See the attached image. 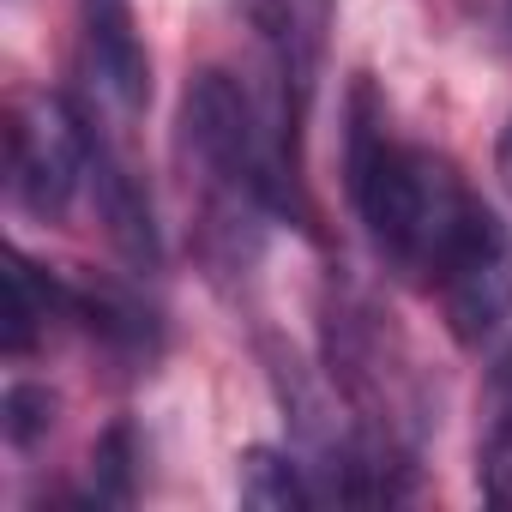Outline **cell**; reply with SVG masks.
I'll return each instance as SVG.
<instances>
[{
  "label": "cell",
  "mask_w": 512,
  "mask_h": 512,
  "mask_svg": "<svg viewBox=\"0 0 512 512\" xmlns=\"http://www.w3.org/2000/svg\"><path fill=\"white\" fill-rule=\"evenodd\" d=\"M241 13H247L253 37L266 43L284 91L296 103H308L326 43H332V0H241Z\"/></svg>",
  "instance_id": "obj_5"
},
{
  "label": "cell",
  "mask_w": 512,
  "mask_h": 512,
  "mask_svg": "<svg viewBox=\"0 0 512 512\" xmlns=\"http://www.w3.org/2000/svg\"><path fill=\"white\" fill-rule=\"evenodd\" d=\"M500 163H506V175H512V127H506V139H500Z\"/></svg>",
  "instance_id": "obj_14"
},
{
  "label": "cell",
  "mask_w": 512,
  "mask_h": 512,
  "mask_svg": "<svg viewBox=\"0 0 512 512\" xmlns=\"http://www.w3.org/2000/svg\"><path fill=\"white\" fill-rule=\"evenodd\" d=\"M97 211L109 223V241L121 247V260L139 272H157V223H151V199L145 187L127 175L121 157H109L97 145Z\"/></svg>",
  "instance_id": "obj_6"
},
{
  "label": "cell",
  "mask_w": 512,
  "mask_h": 512,
  "mask_svg": "<svg viewBox=\"0 0 512 512\" xmlns=\"http://www.w3.org/2000/svg\"><path fill=\"white\" fill-rule=\"evenodd\" d=\"M79 79L103 121H133L151 97V61L133 25V0H85L79 19Z\"/></svg>",
  "instance_id": "obj_4"
},
{
  "label": "cell",
  "mask_w": 512,
  "mask_h": 512,
  "mask_svg": "<svg viewBox=\"0 0 512 512\" xmlns=\"http://www.w3.org/2000/svg\"><path fill=\"white\" fill-rule=\"evenodd\" d=\"M440 308L458 344H482L512 314V229L482 205L440 272Z\"/></svg>",
  "instance_id": "obj_3"
},
{
  "label": "cell",
  "mask_w": 512,
  "mask_h": 512,
  "mask_svg": "<svg viewBox=\"0 0 512 512\" xmlns=\"http://www.w3.org/2000/svg\"><path fill=\"white\" fill-rule=\"evenodd\" d=\"M97 169V133L67 97H25L7 115V175L31 217H67L85 175Z\"/></svg>",
  "instance_id": "obj_2"
},
{
  "label": "cell",
  "mask_w": 512,
  "mask_h": 512,
  "mask_svg": "<svg viewBox=\"0 0 512 512\" xmlns=\"http://www.w3.org/2000/svg\"><path fill=\"white\" fill-rule=\"evenodd\" d=\"M67 290H73V320H85L91 338H103L109 350H127V356H151L157 326L133 296H121L115 284H67Z\"/></svg>",
  "instance_id": "obj_8"
},
{
  "label": "cell",
  "mask_w": 512,
  "mask_h": 512,
  "mask_svg": "<svg viewBox=\"0 0 512 512\" xmlns=\"http://www.w3.org/2000/svg\"><path fill=\"white\" fill-rule=\"evenodd\" d=\"M494 380H500V386H512V350L500 356V374H494Z\"/></svg>",
  "instance_id": "obj_13"
},
{
  "label": "cell",
  "mask_w": 512,
  "mask_h": 512,
  "mask_svg": "<svg viewBox=\"0 0 512 512\" xmlns=\"http://www.w3.org/2000/svg\"><path fill=\"white\" fill-rule=\"evenodd\" d=\"M133 464H139V440L127 422H115L97 446H91V500L97 506H121L133 494Z\"/></svg>",
  "instance_id": "obj_10"
},
{
  "label": "cell",
  "mask_w": 512,
  "mask_h": 512,
  "mask_svg": "<svg viewBox=\"0 0 512 512\" xmlns=\"http://www.w3.org/2000/svg\"><path fill=\"white\" fill-rule=\"evenodd\" d=\"M482 494L512 512V416H506V422L488 434V446H482Z\"/></svg>",
  "instance_id": "obj_12"
},
{
  "label": "cell",
  "mask_w": 512,
  "mask_h": 512,
  "mask_svg": "<svg viewBox=\"0 0 512 512\" xmlns=\"http://www.w3.org/2000/svg\"><path fill=\"white\" fill-rule=\"evenodd\" d=\"M235 494L253 512H302V506H314V488H308L302 464L290 452H278V446H247L241 452Z\"/></svg>",
  "instance_id": "obj_9"
},
{
  "label": "cell",
  "mask_w": 512,
  "mask_h": 512,
  "mask_svg": "<svg viewBox=\"0 0 512 512\" xmlns=\"http://www.w3.org/2000/svg\"><path fill=\"white\" fill-rule=\"evenodd\" d=\"M73 314V290L61 278H49L43 266H31L25 253H13L7 272V356H31L37 338L49 332V320Z\"/></svg>",
  "instance_id": "obj_7"
},
{
  "label": "cell",
  "mask_w": 512,
  "mask_h": 512,
  "mask_svg": "<svg viewBox=\"0 0 512 512\" xmlns=\"http://www.w3.org/2000/svg\"><path fill=\"white\" fill-rule=\"evenodd\" d=\"M350 199L386 260L422 284H440L452 247L476 223V199L464 175L428 151V145H398L386 127V103L374 97L368 79L350 91Z\"/></svg>",
  "instance_id": "obj_1"
},
{
  "label": "cell",
  "mask_w": 512,
  "mask_h": 512,
  "mask_svg": "<svg viewBox=\"0 0 512 512\" xmlns=\"http://www.w3.org/2000/svg\"><path fill=\"white\" fill-rule=\"evenodd\" d=\"M506 31H512V0H506Z\"/></svg>",
  "instance_id": "obj_15"
},
{
  "label": "cell",
  "mask_w": 512,
  "mask_h": 512,
  "mask_svg": "<svg viewBox=\"0 0 512 512\" xmlns=\"http://www.w3.org/2000/svg\"><path fill=\"white\" fill-rule=\"evenodd\" d=\"M55 392L49 386H7V404H0V428H7V440L13 446H37L49 428H55Z\"/></svg>",
  "instance_id": "obj_11"
}]
</instances>
